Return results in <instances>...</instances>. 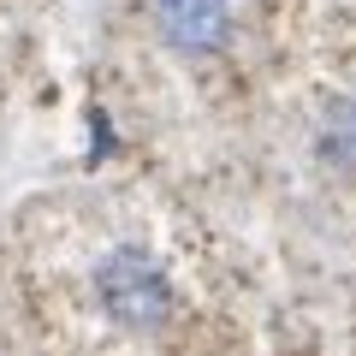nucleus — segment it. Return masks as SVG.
Listing matches in <instances>:
<instances>
[{
  "mask_svg": "<svg viewBox=\"0 0 356 356\" xmlns=\"http://www.w3.org/2000/svg\"><path fill=\"white\" fill-rule=\"evenodd\" d=\"M154 30L178 54H208L232 36V6L226 0H154Z\"/></svg>",
  "mask_w": 356,
  "mask_h": 356,
  "instance_id": "obj_2",
  "label": "nucleus"
},
{
  "mask_svg": "<svg viewBox=\"0 0 356 356\" xmlns=\"http://www.w3.org/2000/svg\"><path fill=\"white\" fill-rule=\"evenodd\" d=\"M95 303H102L119 327L154 332L172 315V280H166V267L154 261L149 250H131L125 243V250H113L95 267Z\"/></svg>",
  "mask_w": 356,
  "mask_h": 356,
  "instance_id": "obj_1",
  "label": "nucleus"
},
{
  "mask_svg": "<svg viewBox=\"0 0 356 356\" xmlns=\"http://www.w3.org/2000/svg\"><path fill=\"white\" fill-rule=\"evenodd\" d=\"M315 149L327 154L332 166H356V102H332V107H327Z\"/></svg>",
  "mask_w": 356,
  "mask_h": 356,
  "instance_id": "obj_3",
  "label": "nucleus"
}]
</instances>
